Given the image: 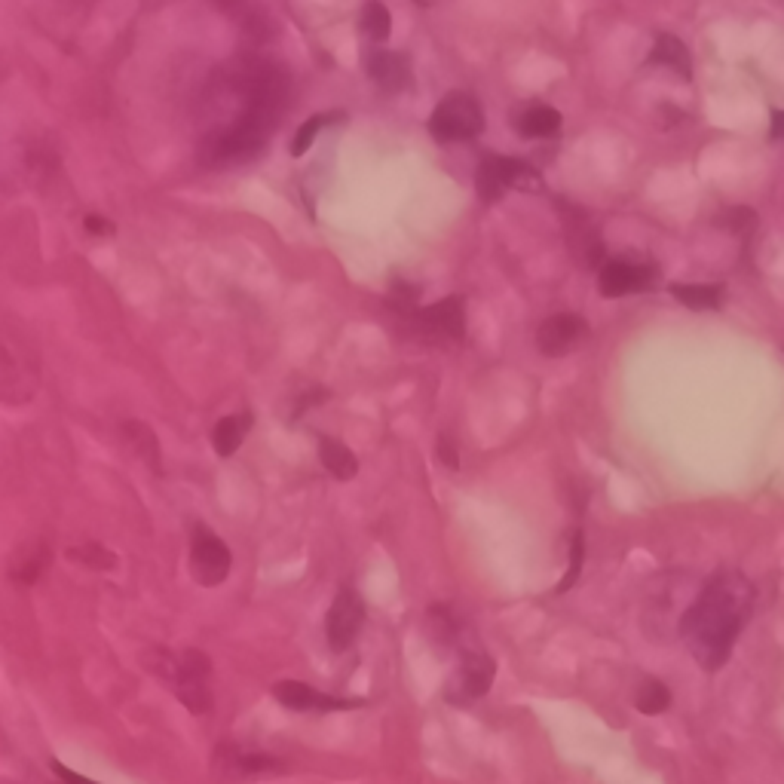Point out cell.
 Returning <instances> with one entry per match:
<instances>
[{
	"instance_id": "32",
	"label": "cell",
	"mask_w": 784,
	"mask_h": 784,
	"mask_svg": "<svg viewBox=\"0 0 784 784\" xmlns=\"http://www.w3.org/2000/svg\"><path fill=\"white\" fill-rule=\"evenodd\" d=\"M53 772H56L65 784H98V781H92V778H86V775H80V772H71V769L62 766V763H53Z\"/></svg>"
},
{
	"instance_id": "15",
	"label": "cell",
	"mask_w": 784,
	"mask_h": 784,
	"mask_svg": "<svg viewBox=\"0 0 784 784\" xmlns=\"http://www.w3.org/2000/svg\"><path fill=\"white\" fill-rule=\"evenodd\" d=\"M123 435H126V445L141 457V463H147L154 472L163 469V457H160V441L154 435V429L147 423H138V420H129L123 423Z\"/></svg>"
},
{
	"instance_id": "13",
	"label": "cell",
	"mask_w": 784,
	"mask_h": 784,
	"mask_svg": "<svg viewBox=\"0 0 784 784\" xmlns=\"http://www.w3.org/2000/svg\"><path fill=\"white\" fill-rule=\"evenodd\" d=\"M650 65H665V68H671L674 74H680L683 80L693 77L690 49H686L683 40L674 37V34H659V37H656V46H653V53H650Z\"/></svg>"
},
{
	"instance_id": "12",
	"label": "cell",
	"mask_w": 784,
	"mask_h": 784,
	"mask_svg": "<svg viewBox=\"0 0 784 784\" xmlns=\"http://www.w3.org/2000/svg\"><path fill=\"white\" fill-rule=\"evenodd\" d=\"M420 322L423 328L441 334V337H451V340H460L463 331H466V313H463V301L460 298H445L438 301L426 310H420Z\"/></svg>"
},
{
	"instance_id": "21",
	"label": "cell",
	"mask_w": 784,
	"mask_h": 784,
	"mask_svg": "<svg viewBox=\"0 0 784 784\" xmlns=\"http://www.w3.org/2000/svg\"><path fill=\"white\" fill-rule=\"evenodd\" d=\"M634 705H637V711H641V714H650V717H656V714L668 711V705H671V693H668V686H665L662 680H656V677H647L641 686H637Z\"/></svg>"
},
{
	"instance_id": "27",
	"label": "cell",
	"mask_w": 784,
	"mask_h": 784,
	"mask_svg": "<svg viewBox=\"0 0 784 784\" xmlns=\"http://www.w3.org/2000/svg\"><path fill=\"white\" fill-rule=\"evenodd\" d=\"M343 114H316V117H310L301 129H298V135H294V141H291V157H304L307 151H310V144L316 141V135L331 123V120H340Z\"/></svg>"
},
{
	"instance_id": "16",
	"label": "cell",
	"mask_w": 784,
	"mask_h": 784,
	"mask_svg": "<svg viewBox=\"0 0 784 784\" xmlns=\"http://www.w3.org/2000/svg\"><path fill=\"white\" fill-rule=\"evenodd\" d=\"M249 429H252V417H249V414H230V417H224V420L215 426V432H212V448H215V454H218V457L236 454L239 445H242V438H245V432H249Z\"/></svg>"
},
{
	"instance_id": "5",
	"label": "cell",
	"mask_w": 784,
	"mask_h": 784,
	"mask_svg": "<svg viewBox=\"0 0 784 784\" xmlns=\"http://www.w3.org/2000/svg\"><path fill=\"white\" fill-rule=\"evenodd\" d=\"M494 674H497V665L487 653H481V650L463 653L457 674L448 680V702L466 705L472 699H481L490 690V683H494Z\"/></svg>"
},
{
	"instance_id": "23",
	"label": "cell",
	"mask_w": 784,
	"mask_h": 784,
	"mask_svg": "<svg viewBox=\"0 0 784 784\" xmlns=\"http://www.w3.org/2000/svg\"><path fill=\"white\" fill-rule=\"evenodd\" d=\"M475 187H478V196H481L484 203H497L500 196H503L506 184H503V178H500V172H497V160H494V157L481 160L478 175H475Z\"/></svg>"
},
{
	"instance_id": "17",
	"label": "cell",
	"mask_w": 784,
	"mask_h": 784,
	"mask_svg": "<svg viewBox=\"0 0 784 784\" xmlns=\"http://www.w3.org/2000/svg\"><path fill=\"white\" fill-rule=\"evenodd\" d=\"M0 396L7 399V392H19V399H28L31 396V383H25V374L28 368L22 365V359H13L10 347L4 340H0Z\"/></svg>"
},
{
	"instance_id": "14",
	"label": "cell",
	"mask_w": 784,
	"mask_h": 784,
	"mask_svg": "<svg viewBox=\"0 0 784 784\" xmlns=\"http://www.w3.org/2000/svg\"><path fill=\"white\" fill-rule=\"evenodd\" d=\"M319 460H322V466L337 478V481H350V478H356L359 475V460H356V454L343 445V441H337V438H322L319 441Z\"/></svg>"
},
{
	"instance_id": "18",
	"label": "cell",
	"mask_w": 784,
	"mask_h": 784,
	"mask_svg": "<svg viewBox=\"0 0 784 784\" xmlns=\"http://www.w3.org/2000/svg\"><path fill=\"white\" fill-rule=\"evenodd\" d=\"M561 129V111L555 108H546V105H539V108H530L518 117V132L524 138H549Z\"/></svg>"
},
{
	"instance_id": "1",
	"label": "cell",
	"mask_w": 784,
	"mask_h": 784,
	"mask_svg": "<svg viewBox=\"0 0 784 784\" xmlns=\"http://www.w3.org/2000/svg\"><path fill=\"white\" fill-rule=\"evenodd\" d=\"M754 610V585L735 570L714 573L680 616V641L699 668L720 671Z\"/></svg>"
},
{
	"instance_id": "33",
	"label": "cell",
	"mask_w": 784,
	"mask_h": 784,
	"mask_svg": "<svg viewBox=\"0 0 784 784\" xmlns=\"http://www.w3.org/2000/svg\"><path fill=\"white\" fill-rule=\"evenodd\" d=\"M769 138H775V141H784V111H772Z\"/></svg>"
},
{
	"instance_id": "6",
	"label": "cell",
	"mask_w": 784,
	"mask_h": 784,
	"mask_svg": "<svg viewBox=\"0 0 784 784\" xmlns=\"http://www.w3.org/2000/svg\"><path fill=\"white\" fill-rule=\"evenodd\" d=\"M365 622V604L362 598L353 592V588H340L331 610H328V619H325V637H328V647L334 653H343L353 641L356 634Z\"/></svg>"
},
{
	"instance_id": "10",
	"label": "cell",
	"mask_w": 784,
	"mask_h": 784,
	"mask_svg": "<svg viewBox=\"0 0 784 784\" xmlns=\"http://www.w3.org/2000/svg\"><path fill=\"white\" fill-rule=\"evenodd\" d=\"M365 68L371 74V80L383 89V92H402L411 86V62L402 53H386V49H374L365 59Z\"/></svg>"
},
{
	"instance_id": "31",
	"label": "cell",
	"mask_w": 784,
	"mask_h": 784,
	"mask_svg": "<svg viewBox=\"0 0 784 784\" xmlns=\"http://www.w3.org/2000/svg\"><path fill=\"white\" fill-rule=\"evenodd\" d=\"M86 230L95 233V236H111L114 233V224L102 215H86Z\"/></svg>"
},
{
	"instance_id": "25",
	"label": "cell",
	"mask_w": 784,
	"mask_h": 784,
	"mask_svg": "<svg viewBox=\"0 0 784 784\" xmlns=\"http://www.w3.org/2000/svg\"><path fill=\"white\" fill-rule=\"evenodd\" d=\"M46 561H49V552H46V546H34V549H25V558H19V561H13V567H10V573H13V579L16 582H22V585H31L37 576H40V570L46 567Z\"/></svg>"
},
{
	"instance_id": "2",
	"label": "cell",
	"mask_w": 784,
	"mask_h": 784,
	"mask_svg": "<svg viewBox=\"0 0 784 784\" xmlns=\"http://www.w3.org/2000/svg\"><path fill=\"white\" fill-rule=\"evenodd\" d=\"M144 665L157 671L169 690L193 711V714H209L212 711V690H209V656L200 650H184L181 656L169 650H154L144 656Z\"/></svg>"
},
{
	"instance_id": "24",
	"label": "cell",
	"mask_w": 784,
	"mask_h": 784,
	"mask_svg": "<svg viewBox=\"0 0 784 784\" xmlns=\"http://www.w3.org/2000/svg\"><path fill=\"white\" fill-rule=\"evenodd\" d=\"M68 558L77 561L80 567H89V570H114L117 567V555L108 552L105 546H98V543H86V546L68 549Z\"/></svg>"
},
{
	"instance_id": "9",
	"label": "cell",
	"mask_w": 784,
	"mask_h": 784,
	"mask_svg": "<svg viewBox=\"0 0 784 784\" xmlns=\"http://www.w3.org/2000/svg\"><path fill=\"white\" fill-rule=\"evenodd\" d=\"M273 696H276L279 705H285L291 711H340V708L362 705V702H350V699L325 696V693L313 690L310 683H301V680H279L273 686Z\"/></svg>"
},
{
	"instance_id": "34",
	"label": "cell",
	"mask_w": 784,
	"mask_h": 784,
	"mask_svg": "<svg viewBox=\"0 0 784 784\" xmlns=\"http://www.w3.org/2000/svg\"><path fill=\"white\" fill-rule=\"evenodd\" d=\"M417 4H420V7H429V4H432V0H417Z\"/></svg>"
},
{
	"instance_id": "7",
	"label": "cell",
	"mask_w": 784,
	"mask_h": 784,
	"mask_svg": "<svg viewBox=\"0 0 784 784\" xmlns=\"http://www.w3.org/2000/svg\"><path fill=\"white\" fill-rule=\"evenodd\" d=\"M585 337H588V325H585L582 316L558 313V316H549L543 325H539L536 347H539V353H543V356L561 359V356L573 353Z\"/></svg>"
},
{
	"instance_id": "20",
	"label": "cell",
	"mask_w": 784,
	"mask_h": 784,
	"mask_svg": "<svg viewBox=\"0 0 784 784\" xmlns=\"http://www.w3.org/2000/svg\"><path fill=\"white\" fill-rule=\"evenodd\" d=\"M494 160H497V172H500L506 187H515V190H539L543 187V178H539V172L530 163L512 160V157H494Z\"/></svg>"
},
{
	"instance_id": "3",
	"label": "cell",
	"mask_w": 784,
	"mask_h": 784,
	"mask_svg": "<svg viewBox=\"0 0 784 784\" xmlns=\"http://www.w3.org/2000/svg\"><path fill=\"white\" fill-rule=\"evenodd\" d=\"M484 111L469 92H448L429 117V132L435 141H469L481 135Z\"/></svg>"
},
{
	"instance_id": "26",
	"label": "cell",
	"mask_w": 784,
	"mask_h": 784,
	"mask_svg": "<svg viewBox=\"0 0 784 784\" xmlns=\"http://www.w3.org/2000/svg\"><path fill=\"white\" fill-rule=\"evenodd\" d=\"M717 227L735 233V236H751L757 230V212L748 206H732L717 215Z\"/></svg>"
},
{
	"instance_id": "11",
	"label": "cell",
	"mask_w": 784,
	"mask_h": 784,
	"mask_svg": "<svg viewBox=\"0 0 784 784\" xmlns=\"http://www.w3.org/2000/svg\"><path fill=\"white\" fill-rule=\"evenodd\" d=\"M567 239H570L573 258H579L588 267H598V270L604 267V242H601L598 230L576 209H570V215H567Z\"/></svg>"
},
{
	"instance_id": "28",
	"label": "cell",
	"mask_w": 784,
	"mask_h": 784,
	"mask_svg": "<svg viewBox=\"0 0 784 784\" xmlns=\"http://www.w3.org/2000/svg\"><path fill=\"white\" fill-rule=\"evenodd\" d=\"M582 558H585V539H582V533L576 530V533H573V543H570V567H567L564 579L558 582V592H561V595L570 592L573 582L579 579V573H582Z\"/></svg>"
},
{
	"instance_id": "8",
	"label": "cell",
	"mask_w": 784,
	"mask_h": 784,
	"mask_svg": "<svg viewBox=\"0 0 784 784\" xmlns=\"http://www.w3.org/2000/svg\"><path fill=\"white\" fill-rule=\"evenodd\" d=\"M659 282V270L650 264H628V261H607L598 270V288L604 298H625L631 291H644Z\"/></svg>"
},
{
	"instance_id": "19",
	"label": "cell",
	"mask_w": 784,
	"mask_h": 784,
	"mask_svg": "<svg viewBox=\"0 0 784 784\" xmlns=\"http://www.w3.org/2000/svg\"><path fill=\"white\" fill-rule=\"evenodd\" d=\"M668 291L690 310H717L720 301H723V288L720 285H683V282H677Z\"/></svg>"
},
{
	"instance_id": "4",
	"label": "cell",
	"mask_w": 784,
	"mask_h": 784,
	"mask_svg": "<svg viewBox=\"0 0 784 784\" xmlns=\"http://www.w3.org/2000/svg\"><path fill=\"white\" fill-rule=\"evenodd\" d=\"M230 567H233V555H230L224 539L218 533H212L209 527H196L193 530V546H190L193 579L206 588H212V585H221L230 576Z\"/></svg>"
},
{
	"instance_id": "22",
	"label": "cell",
	"mask_w": 784,
	"mask_h": 784,
	"mask_svg": "<svg viewBox=\"0 0 784 784\" xmlns=\"http://www.w3.org/2000/svg\"><path fill=\"white\" fill-rule=\"evenodd\" d=\"M362 31L374 43H383L392 34V16H389V10L380 4V0H368V4H365V10H362Z\"/></svg>"
},
{
	"instance_id": "30",
	"label": "cell",
	"mask_w": 784,
	"mask_h": 784,
	"mask_svg": "<svg viewBox=\"0 0 784 784\" xmlns=\"http://www.w3.org/2000/svg\"><path fill=\"white\" fill-rule=\"evenodd\" d=\"M438 460L445 463L448 469H460V454H457V445L448 438V435H441L438 438Z\"/></svg>"
},
{
	"instance_id": "29",
	"label": "cell",
	"mask_w": 784,
	"mask_h": 784,
	"mask_svg": "<svg viewBox=\"0 0 784 784\" xmlns=\"http://www.w3.org/2000/svg\"><path fill=\"white\" fill-rule=\"evenodd\" d=\"M236 766H239V772H270V769H279L276 757H267V754H242Z\"/></svg>"
}]
</instances>
